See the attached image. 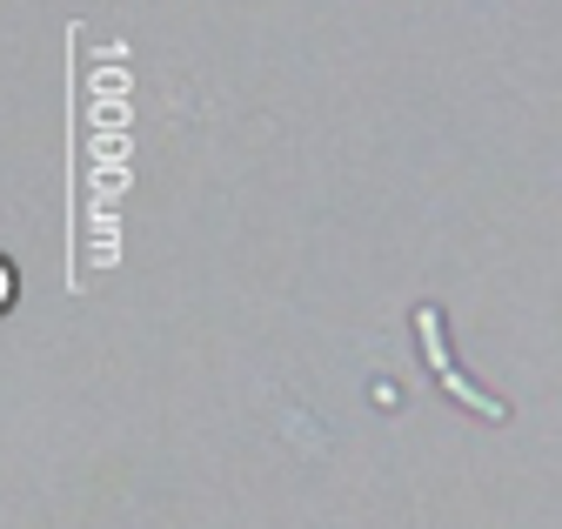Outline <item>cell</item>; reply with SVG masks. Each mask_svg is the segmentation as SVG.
<instances>
[{"label": "cell", "instance_id": "1", "mask_svg": "<svg viewBox=\"0 0 562 529\" xmlns=\"http://www.w3.org/2000/svg\"><path fill=\"white\" fill-rule=\"evenodd\" d=\"M415 322H422V349H429V362H436V375H442V382H449V389L462 395V403H469V409H482V416H503V403H488V395H475V389H469V382L456 375V362L442 356V315H436V308H422Z\"/></svg>", "mask_w": 562, "mask_h": 529}]
</instances>
